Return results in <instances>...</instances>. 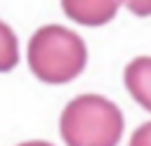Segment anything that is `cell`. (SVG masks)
<instances>
[{"label": "cell", "instance_id": "1", "mask_svg": "<svg viewBox=\"0 0 151 146\" xmlns=\"http://www.w3.org/2000/svg\"><path fill=\"white\" fill-rule=\"evenodd\" d=\"M87 64L83 38L59 24L38 28L28 40V68L47 85H64L78 78Z\"/></svg>", "mask_w": 151, "mask_h": 146}, {"label": "cell", "instance_id": "2", "mask_svg": "<svg viewBox=\"0 0 151 146\" xmlns=\"http://www.w3.org/2000/svg\"><path fill=\"white\" fill-rule=\"evenodd\" d=\"M59 127L66 146H118L125 125L113 101L99 94H80L64 108Z\"/></svg>", "mask_w": 151, "mask_h": 146}, {"label": "cell", "instance_id": "3", "mask_svg": "<svg viewBox=\"0 0 151 146\" xmlns=\"http://www.w3.org/2000/svg\"><path fill=\"white\" fill-rule=\"evenodd\" d=\"M120 0H61L68 19L83 26H104L118 12Z\"/></svg>", "mask_w": 151, "mask_h": 146}, {"label": "cell", "instance_id": "4", "mask_svg": "<svg viewBox=\"0 0 151 146\" xmlns=\"http://www.w3.org/2000/svg\"><path fill=\"white\" fill-rule=\"evenodd\" d=\"M125 87L142 108L151 111V57H137L127 64Z\"/></svg>", "mask_w": 151, "mask_h": 146}, {"label": "cell", "instance_id": "5", "mask_svg": "<svg viewBox=\"0 0 151 146\" xmlns=\"http://www.w3.org/2000/svg\"><path fill=\"white\" fill-rule=\"evenodd\" d=\"M17 64H19V42H17V35H14V31L5 21H0V73L12 71Z\"/></svg>", "mask_w": 151, "mask_h": 146}, {"label": "cell", "instance_id": "6", "mask_svg": "<svg viewBox=\"0 0 151 146\" xmlns=\"http://www.w3.org/2000/svg\"><path fill=\"white\" fill-rule=\"evenodd\" d=\"M130 146H151V122H144L142 127L134 130Z\"/></svg>", "mask_w": 151, "mask_h": 146}, {"label": "cell", "instance_id": "7", "mask_svg": "<svg viewBox=\"0 0 151 146\" xmlns=\"http://www.w3.org/2000/svg\"><path fill=\"white\" fill-rule=\"evenodd\" d=\"M123 5L137 16H149L151 14V0H123Z\"/></svg>", "mask_w": 151, "mask_h": 146}, {"label": "cell", "instance_id": "8", "mask_svg": "<svg viewBox=\"0 0 151 146\" xmlns=\"http://www.w3.org/2000/svg\"><path fill=\"white\" fill-rule=\"evenodd\" d=\"M19 146H52V144H47V141H24Z\"/></svg>", "mask_w": 151, "mask_h": 146}]
</instances>
